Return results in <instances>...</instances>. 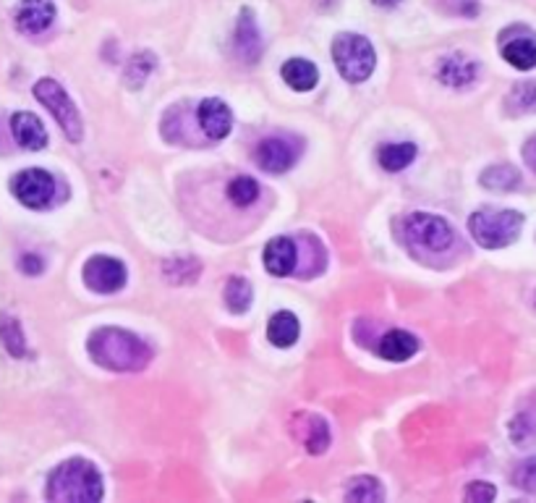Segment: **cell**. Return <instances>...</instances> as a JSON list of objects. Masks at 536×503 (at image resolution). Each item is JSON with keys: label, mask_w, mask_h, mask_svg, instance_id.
<instances>
[{"label": "cell", "mask_w": 536, "mask_h": 503, "mask_svg": "<svg viewBox=\"0 0 536 503\" xmlns=\"http://www.w3.org/2000/svg\"><path fill=\"white\" fill-rule=\"evenodd\" d=\"M90 354L94 362L115 372H139L150 365L152 349L139 336L121 328H100L90 339Z\"/></svg>", "instance_id": "1"}, {"label": "cell", "mask_w": 536, "mask_h": 503, "mask_svg": "<svg viewBox=\"0 0 536 503\" xmlns=\"http://www.w3.org/2000/svg\"><path fill=\"white\" fill-rule=\"evenodd\" d=\"M47 498L63 503H94L102 498V478L87 459H68L47 482Z\"/></svg>", "instance_id": "2"}, {"label": "cell", "mask_w": 536, "mask_h": 503, "mask_svg": "<svg viewBox=\"0 0 536 503\" xmlns=\"http://www.w3.org/2000/svg\"><path fill=\"white\" fill-rule=\"evenodd\" d=\"M523 226V215L515 210H476L469 218L471 236L476 239V244L487 247V250H500L513 244Z\"/></svg>", "instance_id": "3"}, {"label": "cell", "mask_w": 536, "mask_h": 503, "mask_svg": "<svg viewBox=\"0 0 536 503\" xmlns=\"http://www.w3.org/2000/svg\"><path fill=\"white\" fill-rule=\"evenodd\" d=\"M333 61H336L337 71L346 82L358 84V82L372 76L377 55H375V47L366 37L354 35V32H343L333 43Z\"/></svg>", "instance_id": "4"}, {"label": "cell", "mask_w": 536, "mask_h": 503, "mask_svg": "<svg viewBox=\"0 0 536 503\" xmlns=\"http://www.w3.org/2000/svg\"><path fill=\"white\" fill-rule=\"evenodd\" d=\"M34 97L45 105L47 111L53 113V118L61 123L63 134H66L71 142H79L82 134H84V123H82V115H79V108L73 105V100L68 97V92L55 82V79H40L34 84Z\"/></svg>", "instance_id": "5"}, {"label": "cell", "mask_w": 536, "mask_h": 503, "mask_svg": "<svg viewBox=\"0 0 536 503\" xmlns=\"http://www.w3.org/2000/svg\"><path fill=\"white\" fill-rule=\"evenodd\" d=\"M405 233H408L411 242H416V244H422V247L432 252H445L453 244V239H455V233H453L445 218L429 215V212L408 215L405 218Z\"/></svg>", "instance_id": "6"}, {"label": "cell", "mask_w": 536, "mask_h": 503, "mask_svg": "<svg viewBox=\"0 0 536 503\" xmlns=\"http://www.w3.org/2000/svg\"><path fill=\"white\" fill-rule=\"evenodd\" d=\"M14 194L22 205L32 207V210H43L53 202L55 194V182L53 176L43 171V168H26L16 179H14Z\"/></svg>", "instance_id": "7"}, {"label": "cell", "mask_w": 536, "mask_h": 503, "mask_svg": "<svg viewBox=\"0 0 536 503\" xmlns=\"http://www.w3.org/2000/svg\"><path fill=\"white\" fill-rule=\"evenodd\" d=\"M84 283L97 294H115L126 283V268L115 257L97 254V257L87 260V265H84Z\"/></svg>", "instance_id": "8"}, {"label": "cell", "mask_w": 536, "mask_h": 503, "mask_svg": "<svg viewBox=\"0 0 536 503\" xmlns=\"http://www.w3.org/2000/svg\"><path fill=\"white\" fill-rule=\"evenodd\" d=\"M293 438L309 451V454H325L330 449V425L325 417L314 412H298L291 419Z\"/></svg>", "instance_id": "9"}, {"label": "cell", "mask_w": 536, "mask_h": 503, "mask_svg": "<svg viewBox=\"0 0 536 503\" xmlns=\"http://www.w3.org/2000/svg\"><path fill=\"white\" fill-rule=\"evenodd\" d=\"M55 22L53 0H22L16 8V24L26 35H43Z\"/></svg>", "instance_id": "10"}, {"label": "cell", "mask_w": 536, "mask_h": 503, "mask_svg": "<svg viewBox=\"0 0 536 503\" xmlns=\"http://www.w3.org/2000/svg\"><path fill=\"white\" fill-rule=\"evenodd\" d=\"M479 76V64L471 61L469 55L463 53H453V55H445L437 66V79L445 84V87H471Z\"/></svg>", "instance_id": "11"}, {"label": "cell", "mask_w": 536, "mask_h": 503, "mask_svg": "<svg viewBox=\"0 0 536 503\" xmlns=\"http://www.w3.org/2000/svg\"><path fill=\"white\" fill-rule=\"evenodd\" d=\"M296 158H298V150L288 139H265L257 147V163L262 171H269V173H286L296 163Z\"/></svg>", "instance_id": "12"}, {"label": "cell", "mask_w": 536, "mask_h": 503, "mask_svg": "<svg viewBox=\"0 0 536 503\" xmlns=\"http://www.w3.org/2000/svg\"><path fill=\"white\" fill-rule=\"evenodd\" d=\"M200 126L210 139H225L233 126V113L218 97H207L200 103Z\"/></svg>", "instance_id": "13"}, {"label": "cell", "mask_w": 536, "mask_h": 503, "mask_svg": "<svg viewBox=\"0 0 536 503\" xmlns=\"http://www.w3.org/2000/svg\"><path fill=\"white\" fill-rule=\"evenodd\" d=\"M236 50L239 55L244 58L246 64H257L259 55H262V35H259V26L254 22V14L244 8L241 11V19H239V29H236Z\"/></svg>", "instance_id": "14"}, {"label": "cell", "mask_w": 536, "mask_h": 503, "mask_svg": "<svg viewBox=\"0 0 536 503\" xmlns=\"http://www.w3.org/2000/svg\"><path fill=\"white\" fill-rule=\"evenodd\" d=\"M11 132H14V139L22 144L24 150H43L47 144V132L43 126V121L34 113H14L11 118Z\"/></svg>", "instance_id": "15"}, {"label": "cell", "mask_w": 536, "mask_h": 503, "mask_svg": "<svg viewBox=\"0 0 536 503\" xmlns=\"http://www.w3.org/2000/svg\"><path fill=\"white\" fill-rule=\"evenodd\" d=\"M296 260H298V252H296V244L286 236H278L272 239L265 250V268L269 273L278 275V278H286L296 271Z\"/></svg>", "instance_id": "16"}, {"label": "cell", "mask_w": 536, "mask_h": 503, "mask_svg": "<svg viewBox=\"0 0 536 503\" xmlns=\"http://www.w3.org/2000/svg\"><path fill=\"white\" fill-rule=\"evenodd\" d=\"M419 349V341L414 333L408 330H390L385 333L380 341V354L382 360H390V362H405L416 354Z\"/></svg>", "instance_id": "17"}, {"label": "cell", "mask_w": 536, "mask_h": 503, "mask_svg": "<svg viewBox=\"0 0 536 503\" xmlns=\"http://www.w3.org/2000/svg\"><path fill=\"white\" fill-rule=\"evenodd\" d=\"M283 79L286 84L296 92H309L317 87L319 82V71L314 66L312 61H304V58H291L283 64Z\"/></svg>", "instance_id": "18"}, {"label": "cell", "mask_w": 536, "mask_h": 503, "mask_svg": "<svg viewBox=\"0 0 536 503\" xmlns=\"http://www.w3.org/2000/svg\"><path fill=\"white\" fill-rule=\"evenodd\" d=\"M298 333H301V325L296 321V315L293 312H275L272 318H269L268 325V339L269 343H275V346H280V349H288L296 343L298 339Z\"/></svg>", "instance_id": "19"}, {"label": "cell", "mask_w": 536, "mask_h": 503, "mask_svg": "<svg viewBox=\"0 0 536 503\" xmlns=\"http://www.w3.org/2000/svg\"><path fill=\"white\" fill-rule=\"evenodd\" d=\"M502 58L521 71L536 69V40L534 37H515L502 47Z\"/></svg>", "instance_id": "20"}, {"label": "cell", "mask_w": 536, "mask_h": 503, "mask_svg": "<svg viewBox=\"0 0 536 503\" xmlns=\"http://www.w3.org/2000/svg\"><path fill=\"white\" fill-rule=\"evenodd\" d=\"M416 158V147L401 142V144H382L380 147V165L390 173H398L403 168H408Z\"/></svg>", "instance_id": "21"}, {"label": "cell", "mask_w": 536, "mask_h": 503, "mask_svg": "<svg viewBox=\"0 0 536 503\" xmlns=\"http://www.w3.org/2000/svg\"><path fill=\"white\" fill-rule=\"evenodd\" d=\"M0 341L8 349L11 357H16V360L26 357V339H24L22 325L16 318H11L5 312H0Z\"/></svg>", "instance_id": "22"}, {"label": "cell", "mask_w": 536, "mask_h": 503, "mask_svg": "<svg viewBox=\"0 0 536 503\" xmlns=\"http://www.w3.org/2000/svg\"><path fill=\"white\" fill-rule=\"evenodd\" d=\"M508 433H511V440L518 449L536 446V409L515 414L511 425H508Z\"/></svg>", "instance_id": "23"}, {"label": "cell", "mask_w": 536, "mask_h": 503, "mask_svg": "<svg viewBox=\"0 0 536 503\" xmlns=\"http://www.w3.org/2000/svg\"><path fill=\"white\" fill-rule=\"evenodd\" d=\"M518 183H521V173L513 165H492L482 173V186L492 192H513Z\"/></svg>", "instance_id": "24"}, {"label": "cell", "mask_w": 536, "mask_h": 503, "mask_svg": "<svg viewBox=\"0 0 536 503\" xmlns=\"http://www.w3.org/2000/svg\"><path fill=\"white\" fill-rule=\"evenodd\" d=\"M225 304L230 307V312L241 315L251 307V283L241 278V275H233L225 286Z\"/></svg>", "instance_id": "25"}, {"label": "cell", "mask_w": 536, "mask_h": 503, "mask_svg": "<svg viewBox=\"0 0 536 503\" xmlns=\"http://www.w3.org/2000/svg\"><path fill=\"white\" fill-rule=\"evenodd\" d=\"M162 273L173 283H191L200 275V262L191 257H173V260L162 262Z\"/></svg>", "instance_id": "26"}, {"label": "cell", "mask_w": 536, "mask_h": 503, "mask_svg": "<svg viewBox=\"0 0 536 503\" xmlns=\"http://www.w3.org/2000/svg\"><path fill=\"white\" fill-rule=\"evenodd\" d=\"M157 61L152 53H136L134 58L129 61V66H126V84L132 87V90H136V87H141L144 82H147V76L155 71Z\"/></svg>", "instance_id": "27"}, {"label": "cell", "mask_w": 536, "mask_h": 503, "mask_svg": "<svg viewBox=\"0 0 536 503\" xmlns=\"http://www.w3.org/2000/svg\"><path fill=\"white\" fill-rule=\"evenodd\" d=\"M257 197H259V183L254 182L251 176H239V179H233V182L228 183V200L233 205H251Z\"/></svg>", "instance_id": "28"}, {"label": "cell", "mask_w": 536, "mask_h": 503, "mask_svg": "<svg viewBox=\"0 0 536 503\" xmlns=\"http://www.w3.org/2000/svg\"><path fill=\"white\" fill-rule=\"evenodd\" d=\"M346 498L348 501H382L385 498V493H382V485L380 480H375V478H356V480L348 482V493H346Z\"/></svg>", "instance_id": "29"}, {"label": "cell", "mask_w": 536, "mask_h": 503, "mask_svg": "<svg viewBox=\"0 0 536 503\" xmlns=\"http://www.w3.org/2000/svg\"><path fill=\"white\" fill-rule=\"evenodd\" d=\"M515 488L526 490V493H536V457L526 459L515 467L513 472Z\"/></svg>", "instance_id": "30"}, {"label": "cell", "mask_w": 536, "mask_h": 503, "mask_svg": "<svg viewBox=\"0 0 536 503\" xmlns=\"http://www.w3.org/2000/svg\"><path fill=\"white\" fill-rule=\"evenodd\" d=\"M511 105L518 111H536V82L515 84V90L511 92Z\"/></svg>", "instance_id": "31"}, {"label": "cell", "mask_w": 536, "mask_h": 503, "mask_svg": "<svg viewBox=\"0 0 536 503\" xmlns=\"http://www.w3.org/2000/svg\"><path fill=\"white\" fill-rule=\"evenodd\" d=\"M494 496H497V490H494V485H490V482H471L469 490H466V501L487 503L494 501Z\"/></svg>", "instance_id": "32"}, {"label": "cell", "mask_w": 536, "mask_h": 503, "mask_svg": "<svg viewBox=\"0 0 536 503\" xmlns=\"http://www.w3.org/2000/svg\"><path fill=\"white\" fill-rule=\"evenodd\" d=\"M43 260L37 257V254H24L22 257V271L26 275H37V273H43Z\"/></svg>", "instance_id": "33"}, {"label": "cell", "mask_w": 536, "mask_h": 503, "mask_svg": "<svg viewBox=\"0 0 536 503\" xmlns=\"http://www.w3.org/2000/svg\"><path fill=\"white\" fill-rule=\"evenodd\" d=\"M372 3H377L380 8H395V5H398L401 0H372Z\"/></svg>", "instance_id": "34"}]
</instances>
